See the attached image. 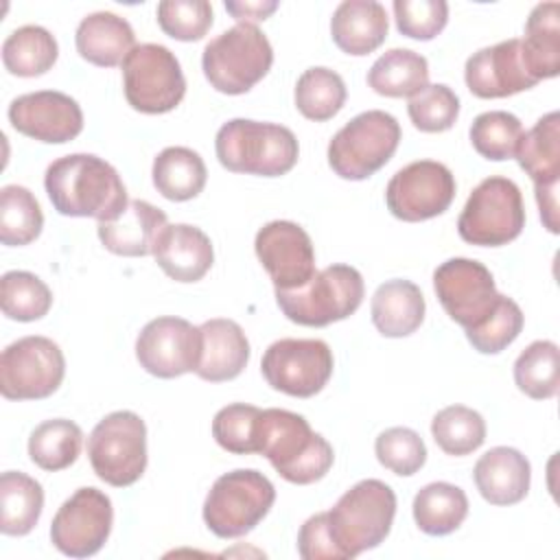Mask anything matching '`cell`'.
Returning a JSON list of instances; mask_svg holds the SVG:
<instances>
[{
    "instance_id": "5b68a950",
    "label": "cell",
    "mask_w": 560,
    "mask_h": 560,
    "mask_svg": "<svg viewBox=\"0 0 560 560\" xmlns=\"http://www.w3.org/2000/svg\"><path fill=\"white\" fill-rule=\"evenodd\" d=\"M273 48L256 24H236L210 39L201 55L208 83L221 94L249 92L271 68Z\"/></svg>"
},
{
    "instance_id": "7bdbcfd3",
    "label": "cell",
    "mask_w": 560,
    "mask_h": 560,
    "mask_svg": "<svg viewBox=\"0 0 560 560\" xmlns=\"http://www.w3.org/2000/svg\"><path fill=\"white\" fill-rule=\"evenodd\" d=\"M409 118L424 133H440L455 125L459 116V98L444 83H431L409 98Z\"/></svg>"
},
{
    "instance_id": "cb8c5ba5",
    "label": "cell",
    "mask_w": 560,
    "mask_h": 560,
    "mask_svg": "<svg viewBox=\"0 0 560 560\" xmlns=\"http://www.w3.org/2000/svg\"><path fill=\"white\" fill-rule=\"evenodd\" d=\"M166 214L149 201L133 199L112 221L96 225L98 238L112 254L147 256L153 254L160 232L166 228Z\"/></svg>"
},
{
    "instance_id": "277c9868",
    "label": "cell",
    "mask_w": 560,
    "mask_h": 560,
    "mask_svg": "<svg viewBox=\"0 0 560 560\" xmlns=\"http://www.w3.org/2000/svg\"><path fill=\"white\" fill-rule=\"evenodd\" d=\"M214 151L223 168L260 177L287 175L300 155L298 138L289 127L249 118L223 122L214 138Z\"/></svg>"
},
{
    "instance_id": "f1b7e54d",
    "label": "cell",
    "mask_w": 560,
    "mask_h": 560,
    "mask_svg": "<svg viewBox=\"0 0 560 560\" xmlns=\"http://www.w3.org/2000/svg\"><path fill=\"white\" fill-rule=\"evenodd\" d=\"M518 166L532 177L534 186L560 182V114L549 112L536 120L518 140Z\"/></svg>"
},
{
    "instance_id": "d4e9b609",
    "label": "cell",
    "mask_w": 560,
    "mask_h": 560,
    "mask_svg": "<svg viewBox=\"0 0 560 560\" xmlns=\"http://www.w3.org/2000/svg\"><path fill=\"white\" fill-rule=\"evenodd\" d=\"M387 11L376 0H343L330 18V35L346 55L374 52L387 37Z\"/></svg>"
},
{
    "instance_id": "2e32d148",
    "label": "cell",
    "mask_w": 560,
    "mask_h": 560,
    "mask_svg": "<svg viewBox=\"0 0 560 560\" xmlns=\"http://www.w3.org/2000/svg\"><path fill=\"white\" fill-rule=\"evenodd\" d=\"M433 289L446 315L464 326H479L494 308L499 291L490 269L472 258H448L433 271Z\"/></svg>"
},
{
    "instance_id": "83f0119b",
    "label": "cell",
    "mask_w": 560,
    "mask_h": 560,
    "mask_svg": "<svg viewBox=\"0 0 560 560\" xmlns=\"http://www.w3.org/2000/svg\"><path fill=\"white\" fill-rule=\"evenodd\" d=\"M523 59L536 81L553 79L560 72V4L540 2L532 9L521 39Z\"/></svg>"
},
{
    "instance_id": "ba28073f",
    "label": "cell",
    "mask_w": 560,
    "mask_h": 560,
    "mask_svg": "<svg viewBox=\"0 0 560 560\" xmlns=\"http://www.w3.org/2000/svg\"><path fill=\"white\" fill-rule=\"evenodd\" d=\"M398 142V120L383 109H368L332 136L328 142V164L341 179H368L392 160Z\"/></svg>"
},
{
    "instance_id": "8992f818",
    "label": "cell",
    "mask_w": 560,
    "mask_h": 560,
    "mask_svg": "<svg viewBox=\"0 0 560 560\" xmlns=\"http://www.w3.org/2000/svg\"><path fill=\"white\" fill-rule=\"evenodd\" d=\"M363 276L350 265H328L304 287L276 289V302L287 319L300 326L322 328L350 317L363 302Z\"/></svg>"
},
{
    "instance_id": "4dcf8cb0",
    "label": "cell",
    "mask_w": 560,
    "mask_h": 560,
    "mask_svg": "<svg viewBox=\"0 0 560 560\" xmlns=\"http://www.w3.org/2000/svg\"><path fill=\"white\" fill-rule=\"evenodd\" d=\"M368 85L381 96L411 98L429 85V63L416 50L392 48L368 70Z\"/></svg>"
},
{
    "instance_id": "52a82bcc",
    "label": "cell",
    "mask_w": 560,
    "mask_h": 560,
    "mask_svg": "<svg viewBox=\"0 0 560 560\" xmlns=\"http://www.w3.org/2000/svg\"><path fill=\"white\" fill-rule=\"evenodd\" d=\"M273 501L276 488L262 472L236 468L212 483L203 501V521L219 538H241L269 514Z\"/></svg>"
},
{
    "instance_id": "484cf974",
    "label": "cell",
    "mask_w": 560,
    "mask_h": 560,
    "mask_svg": "<svg viewBox=\"0 0 560 560\" xmlns=\"http://www.w3.org/2000/svg\"><path fill=\"white\" fill-rule=\"evenodd\" d=\"M74 44L85 61L101 68H114L136 48V35L125 18L112 11H96L79 22Z\"/></svg>"
},
{
    "instance_id": "f35d334b",
    "label": "cell",
    "mask_w": 560,
    "mask_h": 560,
    "mask_svg": "<svg viewBox=\"0 0 560 560\" xmlns=\"http://www.w3.org/2000/svg\"><path fill=\"white\" fill-rule=\"evenodd\" d=\"M431 435L446 455L464 457L483 444L486 420L470 407L448 405L433 416Z\"/></svg>"
},
{
    "instance_id": "4316f807",
    "label": "cell",
    "mask_w": 560,
    "mask_h": 560,
    "mask_svg": "<svg viewBox=\"0 0 560 560\" xmlns=\"http://www.w3.org/2000/svg\"><path fill=\"white\" fill-rule=\"evenodd\" d=\"M372 324L383 337H407L416 332L424 319V295L411 280L394 278L383 282L372 295Z\"/></svg>"
},
{
    "instance_id": "d590c367",
    "label": "cell",
    "mask_w": 560,
    "mask_h": 560,
    "mask_svg": "<svg viewBox=\"0 0 560 560\" xmlns=\"http://www.w3.org/2000/svg\"><path fill=\"white\" fill-rule=\"evenodd\" d=\"M514 383L534 400L553 398L560 387L558 346L549 339L532 341L514 361Z\"/></svg>"
},
{
    "instance_id": "f907efd6",
    "label": "cell",
    "mask_w": 560,
    "mask_h": 560,
    "mask_svg": "<svg viewBox=\"0 0 560 560\" xmlns=\"http://www.w3.org/2000/svg\"><path fill=\"white\" fill-rule=\"evenodd\" d=\"M534 190H536V203L540 210L542 225L551 234H558V184L534 186Z\"/></svg>"
},
{
    "instance_id": "6da1fadb",
    "label": "cell",
    "mask_w": 560,
    "mask_h": 560,
    "mask_svg": "<svg viewBox=\"0 0 560 560\" xmlns=\"http://www.w3.org/2000/svg\"><path fill=\"white\" fill-rule=\"evenodd\" d=\"M52 208L63 217L116 219L129 203L118 171L98 155L70 153L55 160L44 175Z\"/></svg>"
},
{
    "instance_id": "7dc6e473",
    "label": "cell",
    "mask_w": 560,
    "mask_h": 560,
    "mask_svg": "<svg viewBox=\"0 0 560 560\" xmlns=\"http://www.w3.org/2000/svg\"><path fill=\"white\" fill-rule=\"evenodd\" d=\"M396 28L411 39H433L448 22L444 0H394Z\"/></svg>"
},
{
    "instance_id": "8fae6325",
    "label": "cell",
    "mask_w": 560,
    "mask_h": 560,
    "mask_svg": "<svg viewBox=\"0 0 560 560\" xmlns=\"http://www.w3.org/2000/svg\"><path fill=\"white\" fill-rule=\"evenodd\" d=\"M127 103L142 114H166L186 94V79L177 57L162 44H138L122 61Z\"/></svg>"
},
{
    "instance_id": "60d3db41",
    "label": "cell",
    "mask_w": 560,
    "mask_h": 560,
    "mask_svg": "<svg viewBox=\"0 0 560 560\" xmlns=\"http://www.w3.org/2000/svg\"><path fill=\"white\" fill-rule=\"evenodd\" d=\"M523 136L521 120L503 109L479 114L470 125V142L475 151L486 160H510L516 155L518 140Z\"/></svg>"
},
{
    "instance_id": "3957f363",
    "label": "cell",
    "mask_w": 560,
    "mask_h": 560,
    "mask_svg": "<svg viewBox=\"0 0 560 560\" xmlns=\"http://www.w3.org/2000/svg\"><path fill=\"white\" fill-rule=\"evenodd\" d=\"M396 494L381 479H363L346 490L339 501L324 512L328 534L339 560L378 547L394 523Z\"/></svg>"
},
{
    "instance_id": "8d00e7d4",
    "label": "cell",
    "mask_w": 560,
    "mask_h": 560,
    "mask_svg": "<svg viewBox=\"0 0 560 560\" xmlns=\"http://www.w3.org/2000/svg\"><path fill=\"white\" fill-rule=\"evenodd\" d=\"M343 79L324 66H313L304 70L295 83V107L308 120L324 122L330 120L346 103Z\"/></svg>"
},
{
    "instance_id": "ab89813d",
    "label": "cell",
    "mask_w": 560,
    "mask_h": 560,
    "mask_svg": "<svg viewBox=\"0 0 560 560\" xmlns=\"http://www.w3.org/2000/svg\"><path fill=\"white\" fill-rule=\"evenodd\" d=\"M0 306L9 319L35 322L52 306L48 284L31 271H7L0 280Z\"/></svg>"
},
{
    "instance_id": "bcb514c9",
    "label": "cell",
    "mask_w": 560,
    "mask_h": 560,
    "mask_svg": "<svg viewBox=\"0 0 560 560\" xmlns=\"http://www.w3.org/2000/svg\"><path fill=\"white\" fill-rule=\"evenodd\" d=\"M160 28L179 42H197L212 26V7L206 0H164L158 4Z\"/></svg>"
},
{
    "instance_id": "ffe728a7",
    "label": "cell",
    "mask_w": 560,
    "mask_h": 560,
    "mask_svg": "<svg viewBox=\"0 0 560 560\" xmlns=\"http://www.w3.org/2000/svg\"><path fill=\"white\" fill-rule=\"evenodd\" d=\"M464 79L479 98H505L538 83L527 70L518 37L472 52L464 66Z\"/></svg>"
},
{
    "instance_id": "c3c4849f",
    "label": "cell",
    "mask_w": 560,
    "mask_h": 560,
    "mask_svg": "<svg viewBox=\"0 0 560 560\" xmlns=\"http://www.w3.org/2000/svg\"><path fill=\"white\" fill-rule=\"evenodd\" d=\"M298 553L304 560H339L337 549L332 545V538L326 527L324 512L313 514L304 521V525L298 532Z\"/></svg>"
},
{
    "instance_id": "e0dca14e",
    "label": "cell",
    "mask_w": 560,
    "mask_h": 560,
    "mask_svg": "<svg viewBox=\"0 0 560 560\" xmlns=\"http://www.w3.org/2000/svg\"><path fill=\"white\" fill-rule=\"evenodd\" d=\"M201 357V330L184 317H155L136 339L140 368L158 378H177L195 372Z\"/></svg>"
},
{
    "instance_id": "9a60e30c",
    "label": "cell",
    "mask_w": 560,
    "mask_h": 560,
    "mask_svg": "<svg viewBox=\"0 0 560 560\" xmlns=\"http://www.w3.org/2000/svg\"><path fill=\"white\" fill-rule=\"evenodd\" d=\"M114 525L109 497L92 486L79 488L61 503L50 523L52 545L70 558H90L107 542Z\"/></svg>"
},
{
    "instance_id": "1f68e13d",
    "label": "cell",
    "mask_w": 560,
    "mask_h": 560,
    "mask_svg": "<svg viewBox=\"0 0 560 560\" xmlns=\"http://www.w3.org/2000/svg\"><path fill=\"white\" fill-rule=\"evenodd\" d=\"M44 510V490L39 481L7 470L0 475V532L7 536H26Z\"/></svg>"
},
{
    "instance_id": "30bf717a",
    "label": "cell",
    "mask_w": 560,
    "mask_h": 560,
    "mask_svg": "<svg viewBox=\"0 0 560 560\" xmlns=\"http://www.w3.org/2000/svg\"><path fill=\"white\" fill-rule=\"evenodd\" d=\"M88 457L96 477L114 488L136 483L147 468V424L133 411L107 413L88 438Z\"/></svg>"
},
{
    "instance_id": "ee69618b",
    "label": "cell",
    "mask_w": 560,
    "mask_h": 560,
    "mask_svg": "<svg viewBox=\"0 0 560 560\" xmlns=\"http://www.w3.org/2000/svg\"><path fill=\"white\" fill-rule=\"evenodd\" d=\"M374 453L381 466L400 477L416 475L427 462V446L409 427L385 429L374 442Z\"/></svg>"
},
{
    "instance_id": "f6af8a7d",
    "label": "cell",
    "mask_w": 560,
    "mask_h": 560,
    "mask_svg": "<svg viewBox=\"0 0 560 560\" xmlns=\"http://www.w3.org/2000/svg\"><path fill=\"white\" fill-rule=\"evenodd\" d=\"M260 409L245 402H232L217 411L212 420V438L234 455L256 453V422Z\"/></svg>"
},
{
    "instance_id": "603a6c76",
    "label": "cell",
    "mask_w": 560,
    "mask_h": 560,
    "mask_svg": "<svg viewBox=\"0 0 560 560\" xmlns=\"http://www.w3.org/2000/svg\"><path fill=\"white\" fill-rule=\"evenodd\" d=\"M201 357L195 374L210 383L236 378L249 361V341L234 319L214 317L199 326Z\"/></svg>"
},
{
    "instance_id": "d6a6232c",
    "label": "cell",
    "mask_w": 560,
    "mask_h": 560,
    "mask_svg": "<svg viewBox=\"0 0 560 560\" xmlns=\"http://www.w3.org/2000/svg\"><path fill=\"white\" fill-rule=\"evenodd\" d=\"M413 521L429 536L455 532L468 516L466 492L448 481H433L413 497Z\"/></svg>"
},
{
    "instance_id": "b9f144b4",
    "label": "cell",
    "mask_w": 560,
    "mask_h": 560,
    "mask_svg": "<svg viewBox=\"0 0 560 560\" xmlns=\"http://www.w3.org/2000/svg\"><path fill=\"white\" fill-rule=\"evenodd\" d=\"M525 317L521 306L499 293V300L492 308V313L475 328L466 330V339L472 343V348L481 354H497L505 350L523 330Z\"/></svg>"
},
{
    "instance_id": "5bb4252c",
    "label": "cell",
    "mask_w": 560,
    "mask_h": 560,
    "mask_svg": "<svg viewBox=\"0 0 560 560\" xmlns=\"http://www.w3.org/2000/svg\"><path fill=\"white\" fill-rule=\"evenodd\" d=\"M455 177L446 164L418 160L392 175L385 203L396 219L418 223L446 212L455 199Z\"/></svg>"
},
{
    "instance_id": "4fadbf2b",
    "label": "cell",
    "mask_w": 560,
    "mask_h": 560,
    "mask_svg": "<svg viewBox=\"0 0 560 560\" xmlns=\"http://www.w3.org/2000/svg\"><path fill=\"white\" fill-rule=\"evenodd\" d=\"M332 350L322 339H278L260 361V372L276 392L311 398L319 394L332 376Z\"/></svg>"
},
{
    "instance_id": "ac0fdd59",
    "label": "cell",
    "mask_w": 560,
    "mask_h": 560,
    "mask_svg": "<svg viewBox=\"0 0 560 560\" xmlns=\"http://www.w3.org/2000/svg\"><path fill=\"white\" fill-rule=\"evenodd\" d=\"M254 249L278 291L304 287L315 271V249L306 230L293 221H269L256 232Z\"/></svg>"
},
{
    "instance_id": "f546056e",
    "label": "cell",
    "mask_w": 560,
    "mask_h": 560,
    "mask_svg": "<svg viewBox=\"0 0 560 560\" xmlns=\"http://www.w3.org/2000/svg\"><path fill=\"white\" fill-rule=\"evenodd\" d=\"M153 186L168 201L195 199L208 179L201 155L188 147H166L153 160Z\"/></svg>"
},
{
    "instance_id": "7a4b0ae2",
    "label": "cell",
    "mask_w": 560,
    "mask_h": 560,
    "mask_svg": "<svg viewBox=\"0 0 560 560\" xmlns=\"http://www.w3.org/2000/svg\"><path fill=\"white\" fill-rule=\"evenodd\" d=\"M256 453L265 455L282 479L298 486L319 481L335 462L332 446L311 429L304 416L276 407L260 409Z\"/></svg>"
},
{
    "instance_id": "7c38bea8",
    "label": "cell",
    "mask_w": 560,
    "mask_h": 560,
    "mask_svg": "<svg viewBox=\"0 0 560 560\" xmlns=\"http://www.w3.org/2000/svg\"><path fill=\"white\" fill-rule=\"evenodd\" d=\"M66 374L61 348L42 335H28L2 350L0 392L7 400H42L55 394Z\"/></svg>"
},
{
    "instance_id": "d6986e66",
    "label": "cell",
    "mask_w": 560,
    "mask_h": 560,
    "mask_svg": "<svg viewBox=\"0 0 560 560\" xmlns=\"http://www.w3.org/2000/svg\"><path fill=\"white\" fill-rule=\"evenodd\" d=\"M9 122L33 140L63 144L81 133L83 112L72 96L57 90H39L11 101Z\"/></svg>"
},
{
    "instance_id": "836d02e7",
    "label": "cell",
    "mask_w": 560,
    "mask_h": 560,
    "mask_svg": "<svg viewBox=\"0 0 560 560\" xmlns=\"http://www.w3.org/2000/svg\"><path fill=\"white\" fill-rule=\"evenodd\" d=\"M57 57L55 35L37 24L11 31L2 44V63L15 77H39L55 66Z\"/></svg>"
},
{
    "instance_id": "9c48e42d",
    "label": "cell",
    "mask_w": 560,
    "mask_h": 560,
    "mask_svg": "<svg viewBox=\"0 0 560 560\" xmlns=\"http://www.w3.org/2000/svg\"><path fill=\"white\" fill-rule=\"evenodd\" d=\"M523 228L525 206L521 188L501 175L481 179L457 219L459 236L479 247L508 245L518 238Z\"/></svg>"
},
{
    "instance_id": "7402d4cb",
    "label": "cell",
    "mask_w": 560,
    "mask_h": 560,
    "mask_svg": "<svg viewBox=\"0 0 560 560\" xmlns=\"http://www.w3.org/2000/svg\"><path fill=\"white\" fill-rule=\"evenodd\" d=\"M472 479L490 505H514L529 492L532 466L521 451L494 446L477 459Z\"/></svg>"
},
{
    "instance_id": "e575fe53",
    "label": "cell",
    "mask_w": 560,
    "mask_h": 560,
    "mask_svg": "<svg viewBox=\"0 0 560 560\" xmlns=\"http://www.w3.org/2000/svg\"><path fill=\"white\" fill-rule=\"evenodd\" d=\"M81 446V427L66 418H52L33 429L28 438V457L42 470L57 472L77 462Z\"/></svg>"
},
{
    "instance_id": "681fc988",
    "label": "cell",
    "mask_w": 560,
    "mask_h": 560,
    "mask_svg": "<svg viewBox=\"0 0 560 560\" xmlns=\"http://www.w3.org/2000/svg\"><path fill=\"white\" fill-rule=\"evenodd\" d=\"M278 9L276 0H254V2H225V11L232 13L238 24H254L267 20Z\"/></svg>"
},
{
    "instance_id": "74e56055",
    "label": "cell",
    "mask_w": 560,
    "mask_h": 560,
    "mask_svg": "<svg viewBox=\"0 0 560 560\" xmlns=\"http://www.w3.org/2000/svg\"><path fill=\"white\" fill-rule=\"evenodd\" d=\"M44 228V214L35 195L18 184L0 190V241L9 247L33 243Z\"/></svg>"
},
{
    "instance_id": "44dd1931",
    "label": "cell",
    "mask_w": 560,
    "mask_h": 560,
    "mask_svg": "<svg viewBox=\"0 0 560 560\" xmlns=\"http://www.w3.org/2000/svg\"><path fill=\"white\" fill-rule=\"evenodd\" d=\"M153 256L160 269L175 282H197L214 262L208 234L188 223L166 225L155 241Z\"/></svg>"
}]
</instances>
